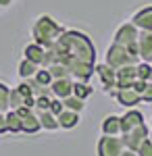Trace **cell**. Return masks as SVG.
<instances>
[{"label":"cell","mask_w":152,"mask_h":156,"mask_svg":"<svg viewBox=\"0 0 152 156\" xmlns=\"http://www.w3.org/2000/svg\"><path fill=\"white\" fill-rule=\"evenodd\" d=\"M138 79V65H125L117 69V85L115 87H131V83Z\"/></svg>","instance_id":"11"},{"label":"cell","mask_w":152,"mask_h":156,"mask_svg":"<svg viewBox=\"0 0 152 156\" xmlns=\"http://www.w3.org/2000/svg\"><path fill=\"white\" fill-rule=\"evenodd\" d=\"M102 133H108V135H121V133H123L121 117H117V115H108V117L102 121Z\"/></svg>","instance_id":"16"},{"label":"cell","mask_w":152,"mask_h":156,"mask_svg":"<svg viewBox=\"0 0 152 156\" xmlns=\"http://www.w3.org/2000/svg\"><path fill=\"white\" fill-rule=\"evenodd\" d=\"M138 44H140V58L144 62H152V31L142 29L138 36Z\"/></svg>","instance_id":"12"},{"label":"cell","mask_w":152,"mask_h":156,"mask_svg":"<svg viewBox=\"0 0 152 156\" xmlns=\"http://www.w3.org/2000/svg\"><path fill=\"white\" fill-rule=\"evenodd\" d=\"M6 123L11 133H21V117L17 115V110H6Z\"/></svg>","instance_id":"21"},{"label":"cell","mask_w":152,"mask_h":156,"mask_svg":"<svg viewBox=\"0 0 152 156\" xmlns=\"http://www.w3.org/2000/svg\"><path fill=\"white\" fill-rule=\"evenodd\" d=\"M150 127H152V121H150Z\"/></svg>","instance_id":"37"},{"label":"cell","mask_w":152,"mask_h":156,"mask_svg":"<svg viewBox=\"0 0 152 156\" xmlns=\"http://www.w3.org/2000/svg\"><path fill=\"white\" fill-rule=\"evenodd\" d=\"M106 65H110V67L117 71V69L125 67V65H138V62H136L133 56L129 54L127 46L113 42V44H110V48L106 50Z\"/></svg>","instance_id":"3"},{"label":"cell","mask_w":152,"mask_h":156,"mask_svg":"<svg viewBox=\"0 0 152 156\" xmlns=\"http://www.w3.org/2000/svg\"><path fill=\"white\" fill-rule=\"evenodd\" d=\"M94 73H98V77H100V81H102V87H104L106 92H110V90L117 85V71H115L110 65H106V62L94 65Z\"/></svg>","instance_id":"8"},{"label":"cell","mask_w":152,"mask_h":156,"mask_svg":"<svg viewBox=\"0 0 152 156\" xmlns=\"http://www.w3.org/2000/svg\"><path fill=\"white\" fill-rule=\"evenodd\" d=\"M9 133V123H6V112H0V135Z\"/></svg>","instance_id":"32"},{"label":"cell","mask_w":152,"mask_h":156,"mask_svg":"<svg viewBox=\"0 0 152 156\" xmlns=\"http://www.w3.org/2000/svg\"><path fill=\"white\" fill-rule=\"evenodd\" d=\"M94 92V87L88 81H79V79H75L73 81V96L81 98V100H85V98H90Z\"/></svg>","instance_id":"20"},{"label":"cell","mask_w":152,"mask_h":156,"mask_svg":"<svg viewBox=\"0 0 152 156\" xmlns=\"http://www.w3.org/2000/svg\"><path fill=\"white\" fill-rule=\"evenodd\" d=\"M63 34H65V27H60L50 15H40L34 21V25H31L34 42L44 46V48H50L52 44H56Z\"/></svg>","instance_id":"2"},{"label":"cell","mask_w":152,"mask_h":156,"mask_svg":"<svg viewBox=\"0 0 152 156\" xmlns=\"http://www.w3.org/2000/svg\"><path fill=\"white\" fill-rule=\"evenodd\" d=\"M25 58H29L31 62H35V65H44V56H46V48L44 46H40V44H29V46H25Z\"/></svg>","instance_id":"17"},{"label":"cell","mask_w":152,"mask_h":156,"mask_svg":"<svg viewBox=\"0 0 152 156\" xmlns=\"http://www.w3.org/2000/svg\"><path fill=\"white\" fill-rule=\"evenodd\" d=\"M23 106H27V108H35V96H25Z\"/></svg>","instance_id":"33"},{"label":"cell","mask_w":152,"mask_h":156,"mask_svg":"<svg viewBox=\"0 0 152 156\" xmlns=\"http://www.w3.org/2000/svg\"><path fill=\"white\" fill-rule=\"evenodd\" d=\"M138 79L150 81L152 79V62H138Z\"/></svg>","instance_id":"25"},{"label":"cell","mask_w":152,"mask_h":156,"mask_svg":"<svg viewBox=\"0 0 152 156\" xmlns=\"http://www.w3.org/2000/svg\"><path fill=\"white\" fill-rule=\"evenodd\" d=\"M17 115L21 117V131L23 133H38L40 129H42L40 119H38V115L34 112V108L19 106L17 108Z\"/></svg>","instance_id":"6"},{"label":"cell","mask_w":152,"mask_h":156,"mask_svg":"<svg viewBox=\"0 0 152 156\" xmlns=\"http://www.w3.org/2000/svg\"><path fill=\"white\" fill-rule=\"evenodd\" d=\"M38 69H40V65L31 62L29 58H23L19 62V77L21 79H31L35 73H38Z\"/></svg>","instance_id":"19"},{"label":"cell","mask_w":152,"mask_h":156,"mask_svg":"<svg viewBox=\"0 0 152 156\" xmlns=\"http://www.w3.org/2000/svg\"><path fill=\"white\" fill-rule=\"evenodd\" d=\"M73 77H60V79H52V83H50V94L54 98H67L73 94Z\"/></svg>","instance_id":"10"},{"label":"cell","mask_w":152,"mask_h":156,"mask_svg":"<svg viewBox=\"0 0 152 156\" xmlns=\"http://www.w3.org/2000/svg\"><path fill=\"white\" fill-rule=\"evenodd\" d=\"M108 94L115 98L121 106H133V104L142 102V96L133 90V87H113Z\"/></svg>","instance_id":"7"},{"label":"cell","mask_w":152,"mask_h":156,"mask_svg":"<svg viewBox=\"0 0 152 156\" xmlns=\"http://www.w3.org/2000/svg\"><path fill=\"white\" fill-rule=\"evenodd\" d=\"M142 100H144V102H152V79L146 83V87H144V92H142Z\"/></svg>","instance_id":"31"},{"label":"cell","mask_w":152,"mask_h":156,"mask_svg":"<svg viewBox=\"0 0 152 156\" xmlns=\"http://www.w3.org/2000/svg\"><path fill=\"white\" fill-rule=\"evenodd\" d=\"M48 71H50V75H52V79L71 77V75H69V69H67V65H65V62H54V65H50V67H48Z\"/></svg>","instance_id":"23"},{"label":"cell","mask_w":152,"mask_h":156,"mask_svg":"<svg viewBox=\"0 0 152 156\" xmlns=\"http://www.w3.org/2000/svg\"><path fill=\"white\" fill-rule=\"evenodd\" d=\"M13 0H0V6H11Z\"/></svg>","instance_id":"35"},{"label":"cell","mask_w":152,"mask_h":156,"mask_svg":"<svg viewBox=\"0 0 152 156\" xmlns=\"http://www.w3.org/2000/svg\"><path fill=\"white\" fill-rule=\"evenodd\" d=\"M123 150H125V144L121 135L102 133V137L98 140V156H119Z\"/></svg>","instance_id":"4"},{"label":"cell","mask_w":152,"mask_h":156,"mask_svg":"<svg viewBox=\"0 0 152 156\" xmlns=\"http://www.w3.org/2000/svg\"><path fill=\"white\" fill-rule=\"evenodd\" d=\"M83 100L81 98H77V96H67V98H63V108H69V110H75V112H81L83 110Z\"/></svg>","instance_id":"22"},{"label":"cell","mask_w":152,"mask_h":156,"mask_svg":"<svg viewBox=\"0 0 152 156\" xmlns=\"http://www.w3.org/2000/svg\"><path fill=\"white\" fill-rule=\"evenodd\" d=\"M23 100H25V96L19 92V87L11 90V96H9V106H11V110H17L19 106H23Z\"/></svg>","instance_id":"24"},{"label":"cell","mask_w":152,"mask_h":156,"mask_svg":"<svg viewBox=\"0 0 152 156\" xmlns=\"http://www.w3.org/2000/svg\"><path fill=\"white\" fill-rule=\"evenodd\" d=\"M138 36H140V29L133 25V21H129V23H123L115 31V42L117 44H123V46H129L131 42L138 40Z\"/></svg>","instance_id":"9"},{"label":"cell","mask_w":152,"mask_h":156,"mask_svg":"<svg viewBox=\"0 0 152 156\" xmlns=\"http://www.w3.org/2000/svg\"><path fill=\"white\" fill-rule=\"evenodd\" d=\"M138 156H152V142H150V137H146V140L142 142V146L138 148Z\"/></svg>","instance_id":"28"},{"label":"cell","mask_w":152,"mask_h":156,"mask_svg":"<svg viewBox=\"0 0 152 156\" xmlns=\"http://www.w3.org/2000/svg\"><path fill=\"white\" fill-rule=\"evenodd\" d=\"M56 121H59L60 129H73V127L79 123V112L69 110V108H63L59 115H56Z\"/></svg>","instance_id":"14"},{"label":"cell","mask_w":152,"mask_h":156,"mask_svg":"<svg viewBox=\"0 0 152 156\" xmlns=\"http://www.w3.org/2000/svg\"><path fill=\"white\" fill-rule=\"evenodd\" d=\"M60 110H63V100H60V98H54V96H52V102H50V112L59 115Z\"/></svg>","instance_id":"30"},{"label":"cell","mask_w":152,"mask_h":156,"mask_svg":"<svg viewBox=\"0 0 152 156\" xmlns=\"http://www.w3.org/2000/svg\"><path fill=\"white\" fill-rule=\"evenodd\" d=\"M148 137H150V142H152V129H150V133H148Z\"/></svg>","instance_id":"36"},{"label":"cell","mask_w":152,"mask_h":156,"mask_svg":"<svg viewBox=\"0 0 152 156\" xmlns=\"http://www.w3.org/2000/svg\"><path fill=\"white\" fill-rule=\"evenodd\" d=\"M148 133H150V131H148V125H146V123H142V125L133 127V129H129V131H123V133H121V137H123L125 148L138 152V148H140L142 142L148 137Z\"/></svg>","instance_id":"5"},{"label":"cell","mask_w":152,"mask_h":156,"mask_svg":"<svg viewBox=\"0 0 152 156\" xmlns=\"http://www.w3.org/2000/svg\"><path fill=\"white\" fill-rule=\"evenodd\" d=\"M119 156H138V152H136V150H129V148H125V150H123Z\"/></svg>","instance_id":"34"},{"label":"cell","mask_w":152,"mask_h":156,"mask_svg":"<svg viewBox=\"0 0 152 156\" xmlns=\"http://www.w3.org/2000/svg\"><path fill=\"white\" fill-rule=\"evenodd\" d=\"M9 96H11V90L4 83H0V112L11 110V106H9Z\"/></svg>","instance_id":"26"},{"label":"cell","mask_w":152,"mask_h":156,"mask_svg":"<svg viewBox=\"0 0 152 156\" xmlns=\"http://www.w3.org/2000/svg\"><path fill=\"white\" fill-rule=\"evenodd\" d=\"M50 102H52V96H40V98H35V108L50 110Z\"/></svg>","instance_id":"29"},{"label":"cell","mask_w":152,"mask_h":156,"mask_svg":"<svg viewBox=\"0 0 152 156\" xmlns=\"http://www.w3.org/2000/svg\"><path fill=\"white\" fill-rule=\"evenodd\" d=\"M121 123H123V131H129L133 127H138L144 123V115L140 110H127L123 117H121Z\"/></svg>","instance_id":"18"},{"label":"cell","mask_w":152,"mask_h":156,"mask_svg":"<svg viewBox=\"0 0 152 156\" xmlns=\"http://www.w3.org/2000/svg\"><path fill=\"white\" fill-rule=\"evenodd\" d=\"M34 77H35V81H40L42 85H50L52 83V75H50V71H48L46 67H40Z\"/></svg>","instance_id":"27"},{"label":"cell","mask_w":152,"mask_h":156,"mask_svg":"<svg viewBox=\"0 0 152 156\" xmlns=\"http://www.w3.org/2000/svg\"><path fill=\"white\" fill-rule=\"evenodd\" d=\"M56 44H59L60 52H63V60L65 58H79V60H85V62L96 65L94 44L90 42V37L85 36V34H81V31H65L59 37Z\"/></svg>","instance_id":"1"},{"label":"cell","mask_w":152,"mask_h":156,"mask_svg":"<svg viewBox=\"0 0 152 156\" xmlns=\"http://www.w3.org/2000/svg\"><path fill=\"white\" fill-rule=\"evenodd\" d=\"M133 25L138 29H144V31H152V6H144L133 15Z\"/></svg>","instance_id":"13"},{"label":"cell","mask_w":152,"mask_h":156,"mask_svg":"<svg viewBox=\"0 0 152 156\" xmlns=\"http://www.w3.org/2000/svg\"><path fill=\"white\" fill-rule=\"evenodd\" d=\"M34 112L38 115V119H40L42 129H48V131L59 129V121H56V115H54V112H50V110H40V108H34Z\"/></svg>","instance_id":"15"}]
</instances>
